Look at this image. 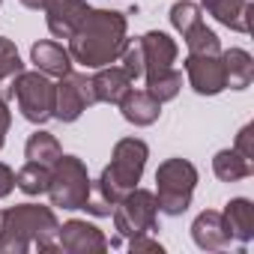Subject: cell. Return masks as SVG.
I'll return each instance as SVG.
<instances>
[{
  "label": "cell",
  "instance_id": "ffe728a7",
  "mask_svg": "<svg viewBox=\"0 0 254 254\" xmlns=\"http://www.w3.org/2000/svg\"><path fill=\"white\" fill-rule=\"evenodd\" d=\"M212 171H215V177L224 180V183H239V180H245V177L254 174V162L245 159V156L236 153V150H221V153H215V159H212Z\"/></svg>",
  "mask_w": 254,
  "mask_h": 254
},
{
  "label": "cell",
  "instance_id": "f1b7e54d",
  "mask_svg": "<svg viewBox=\"0 0 254 254\" xmlns=\"http://www.w3.org/2000/svg\"><path fill=\"white\" fill-rule=\"evenodd\" d=\"M12 189H15V174L6 165H0V197H6Z\"/></svg>",
  "mask_w": 254,
  "mask_h": 254
},
{
  "label": "cell",
  "instance_id": "2e32d148",
  "mask_svg": "<svg viewBox=\"0 0 254 254\" xmlns=\"http://www.w3.org/2000/svg\"><path fill=\"white\" fill-rule=\"evenodd\" d=\"M30 57H33V63H36V69H39L42 75L63 78L66 72H72V57H69V51H66L60 42H51V39L36 42L33 51H30Z\"/></svg>",
  "mask_w": 254,
  "mask_h": 254
},
{
  "label": "cell",
  "instance_id": "44dd1931",
  "mask_svg": "<svg viewBox=\"0 0 254 254\" xmlns=\"http://www.w3.org/2000/svg\"><path fill=\"white\" fill-rule=\"evenodd\" d=\"M24 153H27V162H39V165H45V168H54V162L63 156L57 138L48 135V132H36V135H30Z\"/></svg>",
  "mask_w": 254,
  "mask_h": 254
},
{
  "label": "cell",
  "instance_id": "52a82bcc",
  "mask_svg": "<svg viewBox=\"0 0 254 254\" xmlns=\"http://www.w3.org/2000/svg\"><path fill=\"white\" fill-rule=\"evenodd\" d=\"M111 215H114V224L123 236L150 233V230H156V215H159L156 194L147 191V189H132L111 209Z\"/></svg>",
  "mask_w": 254,
  "mask_h": 254
},
{
  "label": "cell",
  "instance_id": "277c9868",
  "mask_svg": "<svg viewBox=\"0 0 254 254\" xmlns=\"http://www.w3.org/2000/svg\"><path fill=\"white\" fill-rule=\"evenodd\" d=\"M156 183H159V191H156L159 212L183 215L191 206V194H194V186H197V171L186 159H168L165 165H159Z\"/></svg>",
  "mask_w": 254,
  "mask_h": 254
},
{
  "label": "cell",
  "instance_id": "603a6c76",
  "mask_svg": "<svg viewBox=\"0 0 254 254\" xmlns=\"http://www.w3.org/2000/svg\"><path fill=\"white\" fill-rule=\"evenodd\" d=\"M183 39H186V45H189V54H221L218 36H215L203 21H197L191 30H186Z\"/></svg>",
  "mask_w": 254,
  "mask_h": 254
},
{
  "label": "cell",
  "instance_id": "7402d4cb",
  "mask_svg": "<svg viewBox=\"0 0 254 254\" xmlns=\"http://www.w3.org/2000/svg\"><path fill=\"white\" fill-rule=\"evenodd\" d=\"M48 180H51V168L39 165V162H27L18 174H15V186L24 194H45L48 191Z\"/></svg>",
  "mask_w": 254,
  "mask_h": 254
},
{
  "label": "cell",
  "instance_id": "f546056e",
  "mask_svg": "<svg viewBox=\"0 0 254 254\" xmlns=\"http://www.w3.org/2000/svg\"><path fill=\"white\" fill-rule=\"evenodd\" d=\"M9 123H12V117H9L6 99L0 96V147H3V141H6V132H9Z\"/></svg>",
  "mask_w": 254,
  "mask_h": 254
},
{
  "label": "cell",
  "instance_id": "cb8c5ba5",
  "mask_svg": "<svg viewBox=\"0 0 254 254\" xmlns=\"http://www.w3.org/2000/svg\"><path fill=\"white\" fill-rule=\"evenodd\" d=\"M180 87H183V72H177V69H168V72H162L156 78H147V93L153 99H159V102L174 99L180 93Z\"/></svg>",
  "mask_w": 254,
  "mask_h": 254
},
{
  "label": "cell",
  "instance_id": "4fadbf2b",
  "mask_svg": "<svg viewBox=\"0 0 254 254\" xmlns=\"http://www.w3.org/2000/svg\"><path fill=\"white\" fill-rule=\"evenodd\" d=\"M191 236H194V242H197L200 248H206V251H218V248H227V245H230V233H227V227H224V218H221V212H215V209H206V212H200V215L194 218Z\"/></svg>",
  "mask_w": 254,
  "mask_h": 254
},
{
  "label": "cell",
  "instance_id": "8992f818",
  "mask_svg": "<svg viewBox=\"0 0 254 254\" xmlns=\"http://www.w3.org/2000/svg\"><path fill=\"white\" fill-rule=\"evenodd\" d=\"M9 96H15L24 120L30 123H45L54 117V84L48 81V75L42 72H18L12 81H9Z\"/></svg>",
  "mask_w": 254,
  "mask_h": 254
},
{
  "label": "cell",
  "instance_id": "9a60e30c",
  "mask_svg": "<svg viewBox=\"0 0 254 254\" xmlns=\"http://www.w3.org/2000/svg\"><path fill=\"white\" fill-rule=\"evenodd\" d=\"M132 78L126 75V69L123 66H102V72L93 78V93H96V102H111V105H117L126 93L132 90Z\"/></svg>",
  "mask_w": 254,
  "mask_h": 254
},
{
  "label": "cell",
  "instance_id": "6da1fadb",
  "mask_svg": "<svg viewBox=\"0 0 254 254\" xmlns=\"http://www.w3.org/2000/svg\"><path fill=\"white\" fill-rule=\"evenodd\" d=\"M126 45V15L111 9H87L75 33L69 36V57L87 69L111 66L123 57Z\"/></svg>",
  "mask_w": 254,
  "mask_h": 254
},
{
  "label": "cell",
  "instance_id": "5bb4252c",
  "mask_svg": "<svg viewBox=\"0 0 254 254\" xmlns=\"http://www.w3.org/2000/svg\"><path fill=\"white\" fill-rule=\"evenodd\" d=\"M117 105H120L123 117L129 123H135V126H153L159 120V114H162V102L153 99L147 90H135V87L126 93Z\"/></svg>",
  "mask_w": 254,
  "mask_h": 254
},
{
  "label": "cell",
  "instance_id": "d4e9b609",
  "mask_svg": "<svg viewBox=\"0 0 254 254\" xmlns=\"http://www.w3.org/2000/svg\"><path fill=\"white\" fill-rule=\"evenodd\" d=\"M18 72H24V63H21V57H18L15 45H12L9 39L0 36V84L12 81Z\"/></svg>",
  "mask_w": 254,
  "mask_h": 254
},
{
  "label": "cell",
  "instance_id": "ba28073f",
  "mask_svg": "<svg viewBox=\"0 0 254 254\" xmlns=\"http://www.w3.org/2000/svg\"><path fill=\"white\" fill-rule=\"evenodd\" d=\"M54 90H57V96H54V117L60 123H75L90 105H96L93 78H87V75L66 72L60 78V84H54Z\"/></svg>",
  "mask_w": 254,
  "mask_h": 254
},
{
  "label": "cell",
  "instance_id": "ac0fdd59",
  "mask_svg": "<svg viewBox=\"0 0 254 254\" xmlns=\"http://www.w3.org/2000/svg\"><path fill=\"white\" fill-rule=\"evenodd\" d=\"M203 9L209 15H215L224 27L248 33V15H251L248 0H203Z\"/></svg>",
  "mask_w": 254,
  "mask_h": 254
},
{
  "label": "cell",
  "instance_id": "7a4b0ae2",
  "mask_svg": "<svg viewBox=\"0 0 254 254\" xmlns=\"http://www.w3.org/2000/svg\"><path fill=\"white\" fill-rule=\"evenodd\" d=\"M60 224L48 206L36 203H21L6 212H0V254L3 251H27V248H42L54 251V236Z\"/></svg>",
  "mask_w": 254,
  "mask_h": 254
},
{
  "label": "cell",
  "instance_id": "5b68a950",
  "mask_svg": "<svg viewBox=\"0 0 254 254\" xmlns=\"http://www.w3.org/2000/svg\"><path fill=\"white\" fill-rule=\"evenodd\" d=\"M93 186L87 177V168L81 159L75 156H60L51 168V180H48V197L51 206H63V209H84V203L90 200Z\"/></svg>",
  "mask_w": 254,
  "mask_h": 254
},
{
  "label": "cell",
  "instance_id": "7c38bea8",
  "mask_svg": "<svg viewBox=\"0 0 254 254\" xmlns=\"http://www.w3.org/2000/svg\"><path fill=\"white\" fill-rule=\"evenodd\" d=\"M87 0H48L45 12H48V30L57 39H69L81 18L87 15Z\"/></svg>",
  "mask_w": 254,
  "mask_h": 254
},
{
  "label": "cell",
  "instance_id": "484cf974",
  "mask_svg": "<svg viewBox=\"0 0 254 254\" xmlns=\"http://www.w3.org/2000/svg\"><path fill=\"white\" fill-rule=\"evenodd\" d=\"M197 21H203V18H200V6L191 3V0H180V3L171 6V24H174L180 33L191 30Z\"/></svg>",
  "mask_w": 254,
  "mask_h": 254
},
{
  "label": "cell",
  "instance_id": "9c48e42d",
  "mask_svg": "<svg viewBox=\"0 0 254 254\" xmlns=\"http://www.w3.org/2000/svg\"><path fill=\"white\" fill-rule=\"evenodd\" d=\"M186 72H189V84L200 96H215L227 87L221 54H189L186 57Z\"/></svg>",
  "mask_w": 254,
  "mask_h": 254
},
{
  "label": "cell",
  "instance_id": "1f68e13d",
  "mask_svg": "<svg viewBox=\"0 0 254 254\" xmlns=\"http://www.w3.org/2000/svg\"><path fill=\"white\" fill-rule=\"evenodd\" d=\"M21 3H24L27 9H45V3H48V0H21Z\"/></svg>",
  "mask_w": 254,
  "mask_h": 254
},
{
  "label": "cell",
  "instance_id": "3957f363",
  "mask_svg": "<svg viewBox=\"0 0 254 254\" xmlns=\"http://www.w3.org/2000/svg\"><path fill=\"white\" fill-rule=\"evenodd\" d=\"M147 144L138 141V138H123L117 147H114V159L111 165L102 171L99 177V197L114 209L132 189H138V180L144 174V165H147Z\"/></svg>",
  "mask_w": 254,
  "mask_h": 254
},
{
  "label": "cell",
  "instance_id": "83f0119b",
  "mask_svg": "<svg viewBox=\"0 0 254 254\" xmlns=\"http://www.w3.org/2000/svg\"><path fill=\"white\" fill-rule=\"evenodd\" d=\"M254 129H251V126H242V129H239V135H236V153H242L245 159H251L254 162V135H251Z\"/></svg>",
  "mask_w": 254,
  "mask_h": 254
},
{
  "label": "cell",
  "instance_id": "e0dca14e",
  "mask_svg": "<svg viewBox=\"0 0 254 254\" xmlns=\"http://www.w3.org/2000/svg\"><path fill=\"white\" fill-rule=\"evenodd\" d=\"M221 218H224V227H227L230 239L248 242L254 236V206H251V200H245V197L230 200L227 209L221 212Z\"/></svg>",
  "mask_w": 254,
  "mask_h": 254
},
{
  "label": "cell",
  "instance_id": "30bf717a",
  "mask_svg": "<svg viewBox=\"0 0 254 254\" xmlns=\"http://www.w3.org/2000/svg\"><path fill=\"white\" fill-rule=\"evenodd\" d=\"M141 45V54H144V78H156L168 69H174V60H177V42L168 36V33H147L138 39Z\"/></svg>",
  "mask_w": 254,
  "mask_h": 254
},
{
  "label": "cell",
  "instance_id": "4dcf8cb0",
  "mask_svg": "<svg viewBox=\"0 0 254 254\" xmlns=\"http://www.w3.org/2000/svg\"><path fill=\"white\" fill-rule=\"evenodd\" d=\"M132 251H159L162 254V245L156 239H147L144 233L141 236H132Z\"/></svg>",
  "mask_w": 254,
  "mask_h": 254
},
{
  "label": "cell",
  "instance_id": "d6986e66",
  "mask_svg": "<svg viewBox=\"0 0 254 254\" xmlns=\"http://www.w3.org/2000/svg\"><path fill=\"white\" fill-rule=\"evenodd\" d=\"M221 63H224V78H227V87L233 90H245L251 81H254V60L248 51L242 48H230L221 54Z\"/></svg>",
  "mask_w": 254,
  "mask_h": 254
},
{
  "label": "cell",
  "instance_id": "4316f807",
  "mask_svg": "<svg viewBox=\"0 0 254 254\" xmlns=\"http://www.w3.org/2000/svg\"><path fill=\"white\" fill-rule=\"evenodd\" d=\"M123 69H126V75H129L132 81L144 78V54H141L138 42L135 45H126V51H123Z\"/></svg>",
  "mask_w": 254,
  "mask_h": 254
},
{
  "label": "cell",
  "instance_id": "8fae6325",
  "mask_svg": "<svg viewBox=\"0 0 254 254\" xmlns=\"http://www.w3.org/2000/svg\"><path fill=\"white\" fill-rule=\"evenodd\" d=\"M57 236H60V245L72 254H90V251H105L108 248V239L102 236V230L87 224V221H78V218L66 221L57 230Z\"/></svg>",
  "mask_w": 254,
  "mask_h": 254
}]
</instances>
